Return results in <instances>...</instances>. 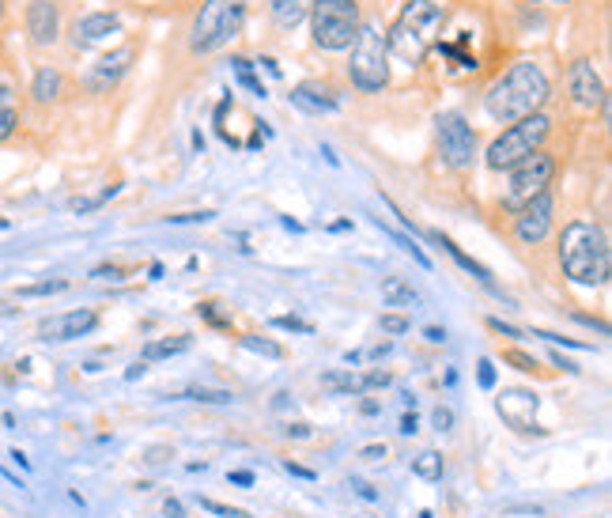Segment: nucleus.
<instances>
[{"mask_svg": "<svg viewBox=\"0 0 612 518\" xmlns=\"http://www.w3.org/2000/svg\"><path fill=\"white\" fill-rule=\"evenodd\" d=\"M424 337H427V341H431V345H442V341H446V329L427 326V329H424Z\"/></svg>", "mask_w": 612, "mask_h": 518, "instance_id": "obj_50", "label": "nucleus"}, {"mask_svg": "<svg viewBox=\"0 0 612 518\" xmlns=\"http://www.w3.org/2000/svg\"><path fill=\"white\" fill-rule=\"evenodd\" d=\"M526 4H537V0H526Z\"/></svg>", "mask_w": 612, "mask_h": 518, "instance_id": "obj_57", "label": "nucleus"}, {"mask_svg": "<svg viewBox=\"0 0 612 518\" xmlns=\"http://www.w3.org/2000/svg\"><path fill=\"white\" fill-rule=\"evenodd\" d=\"M4 16H8V0H0V23H4Z\"/></svg>", "mask_w": 612, "mask_h": 518, "instance_id": "obj_56", "label": "nucleus"}, {"mask_svg": "<svg viewBox=\"0 0 612 518\" xmlns=\"http://www.w3.org/2000/svg\"><path fill=\"white\" fill-rule=\"evenodd\" d=\"M476 382H480V390H492L495 386V363L492 360L476 363Z\"/></svg>", "mask_w": 612, "mask_h": 518, "instance_id": "obj_38", "label": "nucleus"}, {"mask_svg": "<svg viewBox=\"0 0 612 518\" xmlns=\"http://www.w3.org/2000/svg\"><path fill=\"white\" fill-rule=\"evenodd\" d=\"M23 23H27V35H31L34 46H53L61 38V8H57V0H31L27 12H23Z\"/></svg>", "mask_w": 612, "mask_h": 518, "instance_id": "obj_14", "label": "nucleus"}, {"mask_svg": "<svg viewBox=\"0 0 612 518\" xmlns=\"http://www.w3.org/2000/svg\"><path fill=\"white\" fill-rule=\"evenodd\" d=\"M431 424H435V432H450V428L458 424V413H454L450 405H435V413H431Z\"/></svg>", "mask_w": 612, "mask_h": 518, "instance_id": "obj_31", "label": "nucleus"}, {"mask_svg": "<svg viewBox=\"0 0 612 518\" xmlns=\"http://www.w3.org/2000/svg\"><path fill=\"white\" fill-rule=\"evenodd\" d=\"M310 38L325 53L348 50L359 35V4L356 0H310Z\"/></svg>", "mask_w": 612, "mask_h": 518, "instance_id": "obj_7", "label": "nucleus"}, {"mask_svg": "<svg viewBox=\"0 0 612 518\" xmlns=\"http://www.w3.org/2000/svg\"><path fill=\"white\" fill-rule=\"evenodd\" d=\"M439 156L450 171H469L476 159V129L465 114L446 110L439 114Z\"/></svg>", "mask_w": 612, "mask_h": 518, "instance_id": "obj_9", "label": "nucleus"}, {"mask_svg": "<svg viewBox=\"0 0 612 518\" xmlns=\"http://www.w3.org/2000/svg\"><path fill=\"white\" fill-rule=\"evenodd\" d=\"M552 178H556V156H548V152H533L529 159H522L518 167H510L507 208L518 212V208L529 205L533 197L548 193Z\"/></svg>", "mask_w": 612, "mask_h": 518, "instance_id": "obj_8", "label": "nucleus"}, {"mask_svg": "<svg viewBox=\"0 0 612 518\" xmlns=\"http://www.w3.org/2000/svg\"><path fill=\"white\" fill-rule=\"evenodd\" d=\"M242 348H250L257 356H269V360H280V356H284V348L276 345V341H265V337H257V333H246V337H242Z\"/></svg>", "mask_w": 612, "mask_h": 518, "instance_id": "obj_27", "label": "nucleus"}, {"mask_svg": "<svg viewBox=\"0 0 612 518\" xmlns=\"http://www.w3.org/2000/svg\"><path fill=\"white\" fill-rule=\"evenodd\" d=\"M250 0H204L193 27H189V53H216L223 50L238 31L246 27Z\"/></svg>", "mask_w": 612, "mask_h": 518, "instance_id": "obj_4", "label": "nucleus"}, {"mask_svg": "<svg viewBox=\"0 0 612 518\" xmlns=\"http://www.w3.org/2000/svg\"><path fill=\"white\" fill-rule=\"evenodd\" d=\"M61 91H65V76H61V69H50V65H42V69L34 72L31 80V99L34 103H57L61 99Z\"/></svg>", "mask_w": 612, "mask_h": 518, "instance_id": "obj_18", "label": "nucleus"}, {"mask_svg": "<svg viewBox=\"0 0 612 518\" xmlns=\"http://www.w3.org/2000/svg\"><path fill=\"white\" fill-rule=\"evenodd\" d=\"M537 394L533 390H503L499 398H495V409L499 416L507 420L514 432H533V435H544V428H537Z\"/></svg>", "mask_w": 612, "mask_h": 518, "instance_id": "obj_13", "label": "nucleus"}, {"mask_svg": "<svg viewBox=\"0 0 612 518\" xmlns=\"http://www.w3.org/2000/svg\"><path fill=\"white\" fill-rule=\"evenodd\" d=\"M284 432H288L291 439H310V424H288Z\"/></svg>", "mask_w": 612, "mask_h": 518, "instance_id": "obj_49", "label": "nucleus"}, {"mask_svg": "<svg viewBox=\"0 0 612 518\" xmlns=\"http://www.w3.org/2000/svg\"><path fill=\"white\" fill-rule=\"evenodd\" d=\"M431 242H439L442 250H446V254H450L454 261H458L465 273H473L480 284H492V269H488V265H480L476 258H469V254H465V250H461L454 239H446V235H439V231H431Z\"/></svg>", "mask_w": 612, "mask_h": 518, "instance_id": "obj_20", "label": "nucleus"}, {"mask_svg": "<svg viewBox=\"0 0 612 518\" xmlns=\"http://www.w3.org/2000/svg\"><path fill=\"white\" fill-rule=\"evenodd\" d=\"M227 481L238 484V488H250V484H254V473H250V469H235V473H227Z\"/></svg>", "mask_w": 612, "mask_h": 518, "instance_id": "obj_45", "label": "nucleus"}, {"mask_svg": "<svg viewBox=\"0 0 612 518\" xmlns=\"http://www.w3.org/2000/svg\"><path fill=\"white\" fill-rule=\"evenodd\" d=\"M356 492L363 496V500H378V492H374L371 484H356Z\"/></svg>", "mask_w": 612, "mask_h": 518, "instance_id": "obj_52", "label": "nucleus"}, {"mask_svg": "<svg viewBox=\"0 0 612 518\" xmlns=\"http://www.w3.org/2000/svg\"><path fill=\"white\" fill-rule=\"evenodd\" d=\"M386 454H390V447H386V443H367V447L359 450V458H363V462H382Z\"/></svg>", "mask_w": 612, "mask_h": 518, "instance_id": "obj_39", "label": "nucleus"}, {"mask_svg": "<svg viewBox=\"0 0 612 518\" xmlns=\"http://www.w3.org/2000/svg\"><path fill=\"white\" fill-rule=\"evenodd\" d=\"M197 314H201L208 326H216V329H231V318H223L220 311H216V303H201L197 307Z\"/></svg>", "mask_w": 612, "mask_h": 518, "instance_id": "obj_36", "label": "nucleus"}, {"mask_svg": "<svg viewBox=\"0 0 612 518\" xmlns=\"http://www.w3.org/2000/svg\"><path fill=\"white\" fill-rule=\"evenodd\" d=\"M348 50H352V57H348L352 87L374 95L390 84V50H386V31L378 23H359V35Z\"/></svg>", "mask_w": 612, "mask_h": 518, "instance_id": "obj_6", "label": "nucleus"}, {"mask_svg": "<svg viewBox=\"0 0 612 518\" xmlns=\"http://www.w3.org/2000/svg\"><path fill=\"white\" fill-rule=\"evenodd\" d=\"M68 288V280H46V284H27V288H19V295H57V292H65Z\"/></svg>", "mask_w": 612, "mask_h": 518, "instance_id": "obj_32", "label": "nucleus"}, {"mask_svg": "<svg viewBox=\"0 0 612 518\" xmlns=\"http://www.w3.org/2000/svg\"><path fill=\"white\" fill-rule=\"evenodd\" d=\"M390 382H393L390 371H367V375H359V386H363V394H367V390H386Z\"/></svg>", "mask_w": 612, "mask_h": 518, "instance_id": "obj_33", "label": "nucleus"}, {"mask_svg": "<svg viewBox=\"0 0 612 518\" xmlns=\"http://www.w3.org/2000/svg\"><path fill=\"white\" fill-rule=\"evenodd\" d=\"M548 99H552V80H548L544 65L541 61H533V57H522V61H514V65L488 87L484 110H488L495 121L510 125V121L526 118V114H537Z\"/></svg>", "mask_w": 612, "mask_h": 518, "instance_id": "obj_1", "label": "nucleus"}, {"mask_svg": "<svg viewBox=\"0 0 612 518\" xmlns=\"http://www.w3.org/2000/svg\"><path fill=\"white\" fill-rule=\"evenodd\" d=\"M567 95H571V103H575L578 110H597V106H605V80L597 76L590 57L571 61V69H567Z\"/></svg>", "mask_w": 612, "mask_h": 518, "instance_id": "obj_11", "label": "nucleus"}, {"mask_svg": "<svg viewBox=\"0 0 612 518\" xmlns=\"http://www.w3.org/2000/svg\"><path fill=\"white\" fill-rule=\"evenodd\" d=\"M552 360H556V367H563V371H578L575 363H571V360H563L560 352H556V356H552Z\"/></svg>", "mask_w": 612, "mask_h": 518, "instance_id": "obj_54", "label": "nucleus"}, {"mask_svg": "<svg viewBox=\"0 0 612 518\" xmlns=\"http://www.w3.org/2000/svg\"><path fill=\"white\" fill-rule=\"evenodd\" d=\"M118 193V186H106V190L99 193V197H91V201H76V212H91V208H99L102 201H110Z\"/></svg>", "mask_w": 612, "mask_h": 518, "instance_id": "obj_40", "label": "nucleus"}, {"mask_svg": "<svg viewBox=\"0 0 612 518\" xmlns=\"http://www.w3.org/2000/svg\"><path fill=\"white\" fill-rule=\"evenodd\" d=\"M167 458H174V450H170V447H152L144 462H148V466H159V462H167Z\"/></svg>", "mask_w": 612, "mask_h": 518, "instance_id": "obj_43", "label": "nucleus"}, {"mask_svg": "<svg viewBox=\"0 0 612 518\" xmlns=\"http://www.w3.org/2000/svg\"><path fill=\"white\" fill-rule=\"evenodd\" d=\"M378 227H382V224H378ZM382 231H386V235H390V239L397 242V246H401L405 254H412V261H416V265H424V269H431V258H427V254H424V250H420V246H416V242L405 239V235H397L393 227H382Z\"/></svg>", "mask_w": 612, "mask_h": 518, "instance_id": "obj_28", "label": "nucleus"}, {"mask_svg": "<svg viewBox=\"0 0 612 518\" xmlns=\"http://www.w3.org/2000/svg\"><path fill=\"white\" fill-rule=\"evenodd\" d=\"M439 50H442V57L458 61V69H465V72H473V69H476V57H469V53L461 50L458 42H439Z\"/></svg>", "mask_w": 612, "mask_h": 518, "instance_id": "obj_29", "label": "nucleus"}, {"mask_svg": "<svg viewBox=\"0 0 612 518\" xmlns=\"http://www.w3.org/2000/svg\"><path fill=\"white\" fill-rule=\"evenodd\" d=\"M412 473H416L420 481H439V477H442V454L424 450L420 458H412Z\"/></svg>", "mask_w": 612, "mask_h": 518, "instance_id": "obj_24", "label": "nucleus"}, {"mask_svg": "<svg viewBox=\"0 0 612 518\" xmlns=\"http://www.w3.org/2000/svg\"><path fill=\"white\" fill-rule=\"evenodd\" d=\"M382 299H386L390 307H412V303H420V292H416L405 277H390V280H382Z\"/></svg>", "mask_w": 612, "mask_h": 518, "instance_id": "obj_22", "label": "nucleus"}, {"mask_svg": "<svg viewBox=\"0 0 612 518\" xmlns=\"http://www.w3.org/2000/svg\"><path fill=\"white\" fill-rule=\"evenodd\" d=\"M12 458H16V462H19V466H23V469H31V458H27L23 450H12Z\"/></svg>", "mask_w": 612, "mask_h": 518, "instance_id": "obj_55", "label": "nucleus"}, {"mask_svg": "<svg viewBox=\"0 0 612 518\" xmlns=\"http://www.w3.org/2000/svg\"><path fill=\"white\" fill-rule=\"evenodd\" d=\"M284 469H288L291 477H303V481H314V477H318V473H314V469L299 466V462H284Z\"/></svg>", "mask_w": 612, "mask_h": 518, "instance_id": "obj_46", "label": "nucleus"}, {"mask_svg": "<svg viewBox=\"0 0 612 518\" xmlns=\"http://www.w3.org/2000/svg\"><path fill=\"white\" fill-rule=\"evenodd\" d=\"M412 329V318H405V314H382V333H408Z\"/></svg>", "mask_w": 612, "mask_h": 518, "instance_id": "obj_34", "label": "nucleus"}, {"mask_svg": "<svg viewBox=\"0 0 612 518\" xmlns=\"http://www.w3.org/2000/svg\"><path fill=\"white\" fill-rule=\"evenodd\" d=\"M231 65H235L238 80H242V84L250 87L254 95H261V99H265V84H261V80H257V76H254V61H250V57H235Z\"/></svg>", "mask_w": 612, "mask_h": 518, "instance_id": "obj_26", "label": "nucleus"}, {"mask_svg": "<svg viewBox=\"0 0 612 518\" xmlns=\"http://www.w3.org/2000/svg\"><path fill=\"white\" fill-rule=\"evenodd\" d=\"M197 503H201L204 511H212V515H220V518H250L246 511H238V507H227V503L208 500V496H204V500H197Z\"/></svg>", "mask_w": 612, "mask_h": 518, "instance_id": "obj_35", "label": "nucleus"}, {"mask_svg": "<svg viewBox=\"0 0 612 518\" xmlns=\"http://www.w3.org/2000/svg\"><path fill=\"white\" fill-rule=\"evenodd\" d=\"M560 265H563V277L571 280V284H582V288L609 284L612 250H609L605 227L590 224V220H575V224L563 227Z\"/></svg>", "mask_w": 612, "mask_h": 518, "instance_id": "obj_2", "label": "nucleus"}, {"mask_svg": "<svg viewBox=\"0 0 612 518\" xmlns=\"http://www.w3.org/2000/svg\"><path fill=\"white\" fill-rule=\"evenodd\" d=\"M189 345H193L189 333H178V337H167V341H152V345H144V363L167 360V356H178V352H189Z\"/></svg>", "mask_w": 612, "mask_h": 518, "instance_id": "obj_23", "label": "nucleus"}, {"mask_svg": "<svg viewBox=\"0 0 612 518\" xmlns=\"http://www.w3.org/2000/svg\"><path fill=\"white\" fill-rule=\"evenodd\" d=\"M121 269L118 265H99V269H91V280H118Z\"/></svg>", "mask_w": 612, "mask_h": 518, "instance_id": "obj_44", "label": "nucleus"}, {"mask_svg": "<svg viewBox=\"0 0 612 518\" xmlns=\"http://www.w3.org/2000/svg\"><path fill=\"white\" fill-rule=\"evenodd\" d=\"M416 428H420V420H416V409H412V413H405V420H401V435H416Z\"/></svg>", "mask_w": 612, "mask_h": 518, "instance_id": "obj_48", "label": "nucleus"}, {"mask_svg": "<svg viewBox=\"0 0 612 518\" xmlns=\"http://www.w3.org/2000/svg\"><path fill=\"white\" fill-rule=\"evenodd\" d=\"M144 371H148V367H144V360H140V363H133V367H129V371H125V379L133 382V379H140V375H144Z\"/></svg>", "mask_w": 612, "mask_h": 518, "instance_id": "obj_51", "label": "nucleus"}, {"mask_svg": "<svg viewBox=\"0 0 612 518\" xmlns=\"http://www.w3.org/2000/svg\"><path fill=\"white\" fill-rule=\"evenodd\" d=\"M118 27H121V19L114 16V12H91V16L72 23V46H76V50H87V46L102 42L106 35H114Z\"/></svg>", "mask_w": 612, "mask_h": 518, "instance_id": "obj_17", "label": "nucleus"}, {"mask_svg": "<svg viewBox=\"0 0 612 518\" xmlns=\"http://www.w3.org/2000/svg\"><path fill=\"white\" fill-rule=\"evenodd\" d=\"M19 129V103H16V87L0 84V140H8Z\"/></svg>", "mask_w": 612, "mask_h": 518, "instance_id": "obj_21", "label": "nucleus"}, {"mask_svg": "<svg viewBox=\"0 0 612 518\" xmlns=\"http://www.w3.org/2000/svg\"><path fill=\"white\" fill-rule=\"evenodd\" d=\"M503 363H514V367H518V371H537V360H533V356H526V352H518V348H507V352H503Z\"/></svg>", "mask_w": 612, "mask_h": 518, "instance_id": "obj_37", "label": "nucleus"}, {"mask_svg": "<svg viewBox=\"0 0 612 518\" xmlns=\"http://www.w3.org/2000/svg\"><path fill=\"white\" fill-rule=\"evenodd\" d=\"M548 133H552V118H548L544 110L510 121L507 129L488 144L484 163H488L492 171H510V167H518V163L529 159L533 152H541V144L548 140Z\"/></svg>", "mask_w": 612, "mask_h": 518, "instance_id": "obj_5", "label": "nucleus"}, {"mask_svg": "<svg viewBox=\"0 0 612 518\" xmlns=\"http://www.w3.org/2000/svg\"><path fill=\"white\" fill-rule=\"evenodd\" d=\"M322 382L329 386V390H337V394H363L359 375H352V371H329Z\"/></svg>", "mask_w": 612, "mask_h": 518, "instance_id": "obj_25", "label": "nucleus"}, {"mask_svg": "<svg viewBox=\"0 0 612 518\" xmlns=\"http://www.w3.org/2000/svg\"><path fill=\"white\" fill-rule=\"evenodd\" d=\"M310 12V0H269V16L280 31H295Z\"/></svg>", "mask_w": 612, "mask_h": 518, "instance_id": "obj_19", "label": "nucleus"}, {"mask_svg": "<svg viewBox=\"0 0 612 518\" xmlns=\"http://www.w3.org/2000/svg\"><path fill=\"white\" fill-rule=\"evenodd\" d=\"M291 103L299 106L303 114H333L344 103V95L329 80H303L291 91Z\"/></svg>", "mask_w": 612, "mask_h": 518, "instance_id": "obj_15", "label": "nucleus"}, {"mask_svg": "<svg viewBox=\"0 0 612 518\" xmlns=\"http://www.w3.org/2000/svg\"><path fill=\"white\" fill-rule=\"evenodd\" d=\"M488 326L495 329V333H503V337H522L514 326H507V322H499V318H488Z\"/></svg>", "mask_w": 612, "mask_h": 518, "instance_id": "obj_47", "label": "nucleus"}, {"mask_svg": "<svg viewBox=\"0 0 612 518\" xmlns=\"http://www.w3.org/2000/svg\"><path fill=\"white\" fill-rule=\"evenodd\" d=\"M216 212H182V216H170V224H208Z\"/></svg>", "mask_w": 612, "mask_h": 518, "instance_id": "obj_41", "label": "nucleus"}, {"mask_svg": "<svg viewBox=\"0 0 612 518\" xmlns=\"http://www.w3.org/2000/svg\"><path fill=\"white\" fill-rule=\"evenodd\" d=\"M186 398L204 401V405H227V401H235V394L231 390H189Z\"/></svg>", "mask_w": 612, "mask_h": 518, "instance_id": "obj_30", "label": "nucleus"}, {"mask_svg": "<svg viewBox=\"0 0 612 518\" xmlns=\"http://www.w3.org/2000/svg\"><path fill=\"white\" fill-rule=\"evenodd\" d=\"M133 61H136V46H121V50L106 53V57H99V61L87 69L84 87L91 91V95H106V91H114V87L121 84V76L133 69Z\"/></svg>", "mask_w": 612, "mask_h": 518, "instance_id": "obj_12", "label": "nucleus"}, {"mask_svg": "<svg viewBox=\"0 0 612 518\" xmlns=\"http://www.w3.org/2000/svg\"><path fill=\"white\" fill-rule=\"evenodd\" d=\"M442 23H446L442 0H408L401 8V16L393 19V27L386 31V50L401 65L416 69V65H424L427 50L435 46V35L442 31Z\"/></svg>", "mask_w": 612, "mask_h": 518, "instance_id": "obj_3", "label": "nucleus"}, {"mask_svg": "<svg viewBox=\"0 0 612 518\" xmlns=\"http://www.w3.org/2000/svg\"><path fill=\"white\" fill-rule=\"evenodd\" d=\"M552 216H556V201H552V193L533 197L529 205H522L518 212H514V239L526 242V246L544 242L548 239V231H552Z\"/></svg>", "mask_w": 612, "mask_h": 518, "instance_id": "obj_10", "label": "nucleus"}, {"mask_svg": "<svg viewBox=\"0 0 612 518\" xmlns=\"http://www.w3.org/2000/svg\"><path fill=\"white\" fill-rule=\"evenodd\" d=\"M167 515L170 518H182L186 511H182V503H178V500H167Z\"/></svg>", "mask_w": 612, "mask_h": 518, "instance_id": "obj_53", "label": "nucleus"}, {"mask_svg": "<svg viewBox=\"0 0 612 518\" xmlns=\"http://www.w3.org/2000/svg\"><path fill=\"white\" fill-rule=\"evenodd\" d=\"M272 326H276V329H291V333H314V329L306 326V322H299V318H272Z\"/></svg>", "mask_w": 612, "mask_h": 518, "instance_id": "obj_42", "label": "nucleus"}, {"mask_svg": "<svg viewBox=\"0 0 612 518\" xmlns=\"http://www.w3.org/2000/svg\"><path fill=\"white\" fill-rule=\"evenodd\" d=\"M95 326H99V314L95 311H68V314L46 318L38 326V333H42V341H76V337L91 333Z\"/></svg>", "mask_w": 612, "mask_h": 518, "instance_id": "obj_16", "label": "nucleus"}]
</instances>
